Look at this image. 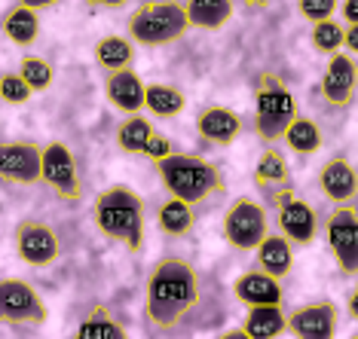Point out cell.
Listing matches in <instances>:
<instances>
[{"label":"cell","mask_w":358,"mask_h":339,"mask_svg":"<svg viewBox=\"0 0 358 339\" xmlns=\"http://www.w3.org/2000/svg\"><path fill=\"white\" fill-rule=\"evenodd\" d=\"M202 287L196 266L184 257H162L144 287V315L157 330H175L199 306Z\"/></svg>","instance_id":"1"},{"label":"cell","mask_w":358,"mask_h":339,"mask_svg":"<svg viewBox=\"0 0 358 339\" xmlns=\"http://www.w3.org/2000/svg\"><path fill=\"white\" fill-rule=\"evenodd\" d=\"M162 187L169 190V196L187 202V205H202V202L217 199L227 190L221 165H215L211 159L193 156V153H172V156L153 163Z\"/></svg>","instance_id":"2"},{"label":"cell","mask_w":358,"mask_h":339,"mask_svg":"<svg viewBox=\"0 0 358 339\" xmlns=\"http://www.w3.org/2000/svg\"><path fill=\"white\" fill-rule=\"evenodd\" d=\"M92 214H95V226L101 229V236L126 245V251H132V254H138L144 248V199L129 183L104 187L95 196Z\"/></svg>","instance_id":"3"},{"label":"cell","mask_w":358,"mask_h":339,"mask_svg":"<svg viewBox=\"0 0 358 339\" xmlns=\"http://www.w3.org/2000/svg\"><path fill=\"white\" fill-rule=\"evenodd\" d=\"M300 116L297 98L279 74H260L255 86V135L264 144H275L285 138L288 126Z\"/></svg>","instance_id":"4"},{"label":"cell","mask_w":358,"mask_h":339,"mask_svg":"<svg viewBox=\"0 0 358 339\" xmlns=\"http://www.w3.org/2000/svg\"><path fill=\"white\" fill-rule=\"evenodd\" d=\"M187 28H190L187 6H181L178 0H148V3L138 6L126 22L129 40L138 46L178 43V40L187 34Z\"/></svg>","instance_id":"5"},{"label":"cell","mask_w":358,"mask_h":339,"mask_svg":"<svg viewBox=\"0 0 358 339\" xmlns=\"http://www.w3.org/2000/svg\"><path fill=\"white\" fill-rule=\"evenodd\" d=\"M224 239L233 251H257L260 241L270 236V217L260 202L239 196L224 211Z\"/></svg>","instance_id":"6"},{"label":"cell","mask_w":358,"mask_h":339,"mask_svg":"<svg viewBox=\"0 0 358 339\" xmlns=\"http://www.w3.org/2000/svg\"><path fill=\"white\" fill-rule=\"evenodd\" d=\"M270 202L275 208V220H279V229L282 236L291 241L294 248H309L319 236V214L315 208L303 202L294 193V187H282L270 193Z\"/></svg>","instance_id":"7"},{"label":"cell","mask_w":358,"mask_h":339,"mask_svg":"<svg viewBox=\"0 0 358 339\" xmlns=\"http://www.w3.org/2000/svg\"><path fill=\"white\" fill-rule=\"evenodd\" d=\"M324 241L337 263V269L346 278L358 276V205H334V211L324 217Z\"/></svg>","instance_id":"8"},{"label":"cell","mask_w":358,"mask_h":339,"mask_svg":"<svg viewBox=\"0 0 358 339\" xmlns=\"http://www.w3.org/2000/svg\"><path fill=\"white\" fill-rule=\"evenodd\" d=\"M40 181L50 187L62 202L77 205L83 199V177H80L77 159L68 144L50 141L43 147V159H40Z\"/></svg>","instance_id":"9"},{"label":"cell","mask_w":358,"mask_h":339,"mask_svg":"<svg viewBox=\"0 0 358 339\" xmlns=\"http://www.w3.org/2000/svg\"><path fill=\"white\" fill-rule=\"evenodd\" d=\"M50 309L40 300L34 285L22 278H0V324L37 327L46 324Z\"/></svg>","instance_id":"10"},{"label":"cell","mask_w":358,"mask_h":339,"mask_svg":"<svg viewBox=\"0 0 358 339\" xmlns=\"http://www.w3.org/2000/svg\"><path fill=\"white\" fill-rule=\"evenodd\" d=\"M15 254L22 257V263L28 266H52L62 257V241L59 232L52 229L50 223H40V220H22L15 226Z\"/></svg>","instance_id":"11"},{"label":"cell","mask_w":358,"mask_h":339,"mask_svg":"<svg viewBox=\"0 0 358 339\" xmlns=\"http://www.w3.org/2000/svg\"><path fill=\"white\" fill-rule=\"evenodd\" d=\"M322 98L334 110H346L358 95V61L349 52H337L328 59L322 74Z\"/></svg>","instance_id":"12"},{"label":"cell","mask_w":358,"mask_h":339,"mask_svg":"<svg viewBox=\"0 0 358 339\" xmlns=\"http://www.w3.org/2000/svg\"><path fill=\"white\" fill-rule=\"evenodd\" d=\"M40 159H43V147L34 141H0V181L19 187L37 183Z\"/></svg>","instance_id":"13"},{"label":"cell","mask_w":358,"mask_h":339,"mask_svg":"<svg viewBox=\"0 0 358 339\" xmlns=\"http://www.w3.org/2000/svg\"><path fill=\"white\" fill-rule=\"evenodd\" d=\"M340 330V309L331 300L297 306L288 315V333L294 339H334Z\"/></svg>","instance_id":"14"},{"label":"cell","mask_w":358,"mask_h":339,"mask_svg":"<svg viewBox=\"0 0 358 339\" xmlns=\"http://www.w3.org/2000/svg\"><path fill=\"white\" fill-rule=\"evenodd\" d=\"M319 190L334 205H352L358 196V172L343 156H331L319 168Z\"/></svg>","instance_id":"15"},{"label":"cell","mask_w":358,"mask_h":339,"mask_svg":"<svg viewBox=\"0 0 358 339\" xmlns=\"http://www.w3.org/2000/svg\"><path fill=\"white\" fill-rule=\"evenodd\" d=\"M104 95H108L110 107H117L126 116H135L148 101V83L132 68L113 70V74H104Z\"/></svg>","instance_id":"16"},{"label":"cell","mask_w":358,"mask_h":339,"mask_svg":"<svg viewBox=\"0 0 358 339\" xmlns=\"http://www.w3.org/2000/svg\"><path fill=\"white\" fill-rule=\"evenodd\" d=\"M233 296L239 303H245L248 309H255V306H282L285 290L279 278L266 276L260 269H251L233 281Z\"/></svg>","instance_id":"17"},{"label":"cell","mask_w":358,"mask_h":339,"mask_svg":"<svg viewBox=\"0 0 358 339\" xmlns=\"http://www.w3.org/2000/svg\"><path fill=\"white\" fill-rule=\"evenodd\" d=\"M196 135L206 144H217V147H227L242 135V116L230 107H206L196 116Z\"/></svg>","instance_id":"18"},{"label":"cell","mask_w":358,"mask_h":339,"mask_svg":"<svg viewBox=\"0 0 358 339\" xmlns=\"http://www.w3.org/2000/svg\"><path fill=\"white\" fill-rule=\"evenodd\" d=\"M255 257H257V269L266 272V276H273V278H279V281L288 278L291 269H294V245H291L282 232L279 236L270 232V236L260 241Z\"/></svg>","instance_id":"19"},{"label":"cell","mask_w":358,"mask_h":339,"mask_svg":"<svg viewBox=\"0 0 358 339\" xmlns=\"http://www.w3.org/2000/svg\"><path fill=\"white\" fill-rule=\"evenodd\" d=\"M0 31H3V37L10 40V43L31 46V43H37V37H40V15H37V10L13 3L10 10H3V15H0Z\"/></svg>","instance_id":"20"},{"label":"cell","mask_w":358,"mask_h":339,"mask_svg":"<svg viewBox=\"0 0 358 339\" xmlns=\"http://www.w3.org/2000/svg\"><path fill=\"white\" fill-rule=\"evenodd\" d=\"M255 187L260 193H275L282 187H291V172H288V163H285V156L275 147H266L260 153L257 165H255Z\"/></svg>","instance_id":"21"},{"label":"cell","mask_w":358,"mask_h":339,"mask_svg":"<svg viewBox=\"0 0 358 339\" xmlns=\"http://www.w3.org/2000/svg\"><path fill=\"white\" fill-rule=\"evenodd\" d=\"M157 226L162 236L169 239H184L193 232V226H196V211H193V205H187L181 199H166L159 205L157 211Z\"/></svg>","instance_id":"22"},{"label":"cell","mask_w":358,"mask_h":339,"mask_svg":"<svg viewBox=\"0 0 358 339\" xmlns=\"http://www.w3.org/2000/svg\"><path fill=\"white\" fill-rule=\"evenodd\" d=\"M242 330L251 339H279L288 330V315L282 312V306H255L248 309Z\"/></svg>","instance_id":"23"},{"label":"cell","mask_w":358,"mask_h":339,"mask_svg":"<svg viewBox=\"0 0 358 339\" xmlns=\"http://www.w3.org/2000/svg\"><path fill=\"white\" fill-rule=\"evenodd\" d=\"M132 61H135V43L129 37L108 34L95 43V64H99L104 74L132 68Z\"/></svg>","instance_id":"24"},{"label":"cell","mask_w":358,"mask_h":339,"mask_svg":"<svg viewBox=\"0 0 358 339\" xmlns=\"http://www.w3.org/2000/svg\"><path fill=\"white\" fill-rule=\"evenodd\" d=\"M187 19L196 31H221L233 19V0H187Z\"/></svg>","instance_id":"25"},{"label":"cell","mask_w":358,"mask_h":339,"mask_svg":"<svg viewBox=\"0 0 358 339\" xmlns=\"http://www.w3.org/2000/svg\"><path fill=\"white\" fill-rule=\"evenodd\" d=\"M153 123L148 116H141V113H135V116H126L123 123L117 126V147L129 153V156H138L141 153L144 156V150H148V144L153 138Z\"/></svg>","instance_id":"26"},{"label":"cell","mask_w":358,"mask_h":339,"mask_svg":"<svg viewBox=\"0 0 358 339\" xmlns=\"http://www.w3.org/2000/svg\"><path fill=\"white\" fill-rule=\"evenodd\" d=\"M74 339H129V333H126V327L113 318L110 309L95 306V309L83 318V324L77 327Z\"/></svg>","instance_id":"27"},{"label":"cell","mask_w":358,"mask_h":339,"mask_svg":"<svg viewBox=\"0 0 358 339\" xmlns=\"http://www.w3.org/2000/svg\"><path fill=\"white\" fill-rule=\"evenodd\" d=\"M285 147L291 153H297V156H313V153L322 150V128L315 119L309 116H297L294 123L288 126V132H285Z\"/></svg>","instance_id":"28"},{"label":"cell","mask_w":358,"mask_h":339,"mask_svg":"<svg viewBox=\"0 0 358 339\" xmlns=\"http://www.w3.org/2000/svg\"><path fill=\"white\" fill-rule=\"evenodd\" d=\"M153 116H162V119H172L178 116L184 107H187V98L184 92L172 83H150L148 86V101H144Z\"/></svg>","instance_id":"29"},{"label":"cell","mask_w":358,"mask_h":339,"mask_svg":"<svg viewBox=\"0 0 358 339\" xmlns=\"http://www.w3.org/2000/svg\"><path fill=\"white\" fill-rule=\"evenodd\" d=\"M343 34L346 28L340 25L337 19H328V22H319V25H313V31H309V40H313V50L319 55H337L343 52Z\"/></svg>","instance_id":"30"},{"label":"cell","mask_w":358,"mask_h":339,"mask_svg":"<svg viewBox=\"0 0 358 339\" xmlns=\"http://www.w3.org/2000/svg\"><path fill=\"white\" fill-rule=\"evenodd\" d=\"M19 74L31 86V92H46V89L52 86V80H55L52 64L46 59H40V55H25L22 64H19Z\"/></svg>","instance_id":"31"},{"label":"cell","mask_w":358,"mask_h":339,"mask_svg":"<svg viewBox=\"0 0 358 339\" xmlns=\"http://www.w3.org/2000/svg\"><path fill=\"white\" fill-rule=\"evenodd\" d=\"M31 86L22 80V74H0V101L6 104H28L31 101Z\"/></svg>","instance_id":"32"},{"label":"cell","mask_w":358,"mask_h":339,"mask_svg":"<svg viewBox=\"0 0 358 339\" xmlns=\"http://www.w3.org/2000/svg\"><path fill=\"white\" fill-rule=\"evenodd\" d=\"M340 10V0H297V13L303 15L309 25L334 19V13Z\"/></svg>","instance_id":"33"},{"label":"cell","mask_w":358,"mask_h":339,"mask_svg":"<svg viewBox=\"0 0 358 339\" xmlns=\"http://www.w3.org/2000/svg\"><path fill=\"white\" fill-rule=\"evenodd\" d=\"M175 153V144L166 138V135H153L150 144H148V150H144V156L150 159V163H159V159H166V156H172Z\"/></svg>","instance_id":"34"},{"label":"cell","mask_w":358,"mask_h":339,"mask_svg":"<svg viewBox=\"0 0 358 339\" xmlns=\"http://www.w3.org/2000/svg\"><path fill=\"white\" fill-rule=\"evenodd\" d=\"M343 50L349 55L358 59V25H346V34H343Z\"/></svg>","instance_id":"35"},{"label":"cell","mask_w":358,"mask_h":339,"mask_svg":"<svg viewBox=\"0 0 358 339\" xmlns=\"http://www.w3.org/2000/svg\"><path fill=\"white\" fill-rule=\"evenodd\" d=\"M340 13H343L346 25H358V0H343V3H340Z\"/></svg>","instance_id":"36"},{"label":"cell","mask_w":358,"mask_h":339,"mask_svg":"<svg viewBox=\"0 0 358 339\" xmlns=\"http://www.w3.org/2000/svg\"><path fill=\"white\" fill-rule=\"evenodd\" d=\"M15 3H22V6H28V10H50V6L55 3H62V0H15Z\"/></svg>","instance_id":"37"},{"label":"cell","mask_w":358,"mask_h":339,"mask_svg":"<svg viewBox=\"0 0 358 339\" xmlns=\"http://www.w3.org/2000/svg\"><path fill=\"white\" fill-rule=\"evenodd\" d=\"M89 6H99V10H120V6H126L129 0H86Z\"/></svg>","instance_id":"38"},{"label":"cell","mask_w":358,"mask_h":339,"mask_svg":"<svg viewBox=\"0 0 358 339\" xmlns=\"http://www.w3.org/2000/svg\"><path fill=\"white\" fill-rule=\"evenodd\" d=\"M346 312L352 321H358V285L352 287V294H349V300H346Z\"/></svg>","instance_id":"39"},{"label":"cell","mask_w":358,"mask_h":339,"mask_svg":"<svg viewBox=\"0 0 358 339\" xmlns=\"http://www.w3.org/2000/svg\"><path fill=\"white\" fill-rule=\"evenodd\" d=\"M217 339H251V336H248L242 327H230V330H224V333L217 336Z\"/></svg>","instance_id":"40"},{"label":"cell","mask_w":358,"mask_h":339,"mask_svg":"<svg viewBox=\"0 0 358 339\" xmlns=\"http://www.w3.org/2000/svg\"><path fill=\"white\" fill-rule=\"evenodd\" d=\"M270 3V0H245V6H251V10H255V6H266Z\"/></svg>","instance_id":"41"},{"label":"cell","mask_w":358,"mask_h":339,"mask_svg":"<svg viewBox=\"0 0 358 339\" xmlns=\"http://www.w3.org/2000/svg\"><path fill=\"white\" fill-rule=\"evenodd\" d=\"M349 339H358V333H355V336H349Z\"/></svg>","instance_id":"42"}]
</instances>
